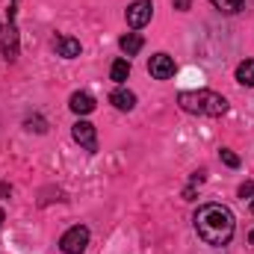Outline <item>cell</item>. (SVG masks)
Returning a JSON list of instances; mask_svg holds the SVG:
<instances>
[{
  "label": "cell",
  "instance_id": "obj_10",
  "mask_svg": "<svg viewBox=\"0 0 254 254\" xmlns=\"http://www.w3.org/2000/svg\"><path fill=\"white\" fill-rule=\"evenodd\" d=\"M110 104H113L116 110H122V113H130V110L136 107V95H133L130 89H116V92L110 95Z\"/></svg>",
  "mask_w": 254,
  "mask_h": 254
},
{
  "label": "cell",
  "instance_id": "obj_12",
  "mask_svg": "<svg viewBox=\"0 0 254 254\" xmlns=\"http://www.w3.org/2000/svg\"><path fill=\"white\" fill-rule=\"evenodd\" d=\"M237 83L254 89V60H246V63L237 65Z\"/></svg>",
  "mask_w": 254,
  "mask_h": 254
},
{
  "label": "cell",
  "instance_id": "obj_4",
  "mask_svg": "<svg viewBox=\"0 0 254 254\" xmlns=\"http://www.w3.org/2000/svg\"><path fill=\"white\" fill-rule=\"evenodd\" d=\"M18 51H21V36H18V27H15V21H6L3 27H0V54H3V60H18Z\"/></svg>",
  "mask_w": 254,
  "mask_h": 254
},
{
  "label": "cell",
  "instance_id": "obj_2",
  "mask_svg": "<svg viewBox=\"0 0 254 254\" xmlns=\"http://www.w3.org/2000/svg\"><path fill=\"white\" fill-rule=\"evenodd\" d=\"M178 104L184 113L192 116H207V119H219L228 113V101L210 89H195V92H181L178 95Z\"/></svg>",
  "mask_w": 254,
  "mask_h": 254
},
{
  "label": "cell",
  "instance_id": "obj_19",
  "mask_svg": "<svg viewBox=\"0 0 254 254\" xmlns=\"http://www.w3.org/2000/svg\"><path fill=\"white\" fill-rule=\"evenodd\" d=\"M198 184H204V172H195L192 175V187H198Z\"/></svg>",
  "mask_w": 254,
  "mask_h": 254
},
{
  "label": "cell",
  "instance_id": "obj_8",
  "mask_svg": "<svg viewBox=\"0 0 254 254\" xmlns=\"http://www.w3.org/2000/svg\"><path fill=\"white\" fill-rule=\"evenodd\" d=\"M54 51L63 60H74V57H80V42L74 36H57L54 39Z\"/></svg>",
  "mask_w": 254,
  "mask_h": 254
},
{
  "label": "cell",
  "instance_id": "obj_14",
  "mask_svg": "<svg viewBox=\"0 0 254 254\" xmlns=\"http://www.w3.org/2000/svg\"><path fill=\"white\" fill-rule=\"evenodd\" d=\"M110 77H113L116 83H125L127 77H130V63H127V60H116L113 68H110Z\"/></svg>",
  "mask_w": 254,
  "mask_h": 254
},
{
  "label": "cell",
  "instance_id": "obj_7",
  "mask_svg": "<svg viewBox=\"0 0 254 254\" xmlns=\"http://www.w3.org/2000/svg\"><path fill=\"white\" fill-rule=\"evenodd\" d=\"M148 71L154 80H169V77H175V60L169 54H154L148 63Z\"/></svg>",
  "mask_w": 254,
  "mask_h": 254
},
{
  "label": "cell",
  "instance_id": "obj_17",
  "mask_svg": "<svg viewBox=\"0 0 254 254\" xmlns=\"http://www.w3.org/2000/svg\"><path fill=\"white\" fill-rule=\"evenodd\" d=\"M237 195H240V198H243V201H246V198H249V201H252V198H254V184H252V181H246V184H243V187H240V192H237Z\"/></svg>",
  "mask_w": 254,
  "mask_h": 254
},
{
  "label": "cell",
  "instance_id": "obj_25",
  "mask_svg": "<svg viewBox=\"0 0 254 254\" xmlns=\"http://www.w3.org/2000/svg\"><path fill=\"white\" fill-rule=\"evenodd\" d=\"M12 3H15V0H12Z\"/></svg>",
  "mask_w": 254,
  "mask_h": 254
},
{
  "label": "cell",
  "instance_id": "obj_5",
  "mask_svg": "<svg viewBox=\"0 0 254 254\" xmlns=\"http://www.w3.org/2000/svg\"><path fill=\"white\" fill-rule=\"evenodd\" d=\"M151 15H154V3H151V0H133V3L127 6V24H130L133 30H142V27L151 21Z\"/></svg>",
  "mask_w": 254,
  "mask_h": 254
},
{
  "label": "cell",
  "instance_id": "obj_11",
  "mask_svg": "<svg viewBox=\"0 0 254 254\" xmlns=\"http://www.w3.org/2000/svg\"><path fill=\"white\" fill-rule=\"evenodd\" d=\"M142 45H145V42H142V36H139V33H127V36L119 39V48L125 51L127 57H136V54L142 51Z\"/></svg>",
  "mask_w": 254,
  "mask_h": 254
},
{
  "label": "cell",
  "instance_id": "obj_15",
  "mask_svg": "<svg viewBox=\"0 0 254 254\" xmlns=\"http://www.w3.org/2000/svg\"><path fill=\"white\" fill-rule=\"evenodd\" d=\"M219 157H222V163H225L228 169H240V157H237L234 151H228V148H222V151H219Z\"/></svg>",
  "mask_w": 254,
  "mask_h": 254
},
{
  "label": "cell",
  "instance_id": "obj_24",
  "mask_svg": "<svg viewBox=\"0 0 254 254\" xmlns=\"http://www.w3.org/2000/svg\"><path fill=\"white\" fill-rule=\"evenodd\" d=\"M252 213H254V198H252Z\"/></svg>",
  "mask_w": 254,
  "mask_h": 254
},
{
  "label": "cell",
  "instance_id": "obj_23",
  "mask_svg": "<svg viewBox=\"0 0 254 254\" xmlns=\"http://www.w3.org/2000/svg\"><path fill=\"white\" fill-rule=\"evenodd\" d=\"M3 219H6V216H3V210H0V228H3Z\"/></svg>",
  "mask_w": 254,
  "mask_h": 254
},
{
  "label": "cell",
  "instance_id": "obj_21",
  "mask_svg": "<svg viewBox=\"0 0 254 254\" xmlns=\"http://www.w3.org/2000/svg\"><path fill=\"white\" fill-rule=\"evenodd\" d=\"M9 192H12V187H9V184H0V195H9Z\"/></svg>",
  "mask_w": 254,
  "mask_h": 254
},
{
  "label": "cell",
  "instance_id": "obj_9",
  "mask_svg": "<svg viewBox=\"0 0 254 254\" xmlns=\"http://www.w3.org/2000/svg\"><path fill=\"white\" fill-rule=\"evenodd\" d=\"M68 107H71L77 116H89V113L95 110V98H92L89 92H74L71 101H68Z\"/></svg>",
  "mask_w": 254,
  "mask_h": 254
},
{
  "label": "cell",
  "instance_id": "obj_6",
  "mask_svg": "<svg viewBox=\"0 0 254 254\" xmlns=\"http://www.w3.org/2000/svg\"><path fill=\"white\" fill-rule=\"evenodd\" d=\"M71 136H74V142L77 145H83L89 154H95L98 151V136H95V125H89V122H77L74 125V130H71Z\"/></svg>",
  "mask_w": 254,
  "mask_h": 254
},
{
  "label": "cell",
  "instance_id": "obj_3",
  "mask_svg": "<svg viewBox=\"0 0 254 254\" xmlns=\"http://www.w3.org/2000/svg\"><path fill=\"white\" fill-rule=\"evenodd\" d=\"M86 246H89V228H86V225H74V228H68V231L63 234V240H60L63 254H83L86 252Z\"/></svg>",
  "mask_w": 254,
  "mask_h": 254
},
{
  "label": "cell",
  "instance_id": "obj_13",
  "mask_svg": "<svg viewBox=\"0 0 254 254\" xmlns=\"http://www.w3.org/2000/svg\"><path fill=\"white\" fill-rule=\"evenodd\" d=\"M210 3H213V9L222 12V15H237V12L246 6V0H210Z\"/></svg>",
  "mask_w": 254,
  "mask_h": 254
},
{
  "label": "cell",
  "instance_id": "obj_20",
  "mask_svg": "<svg viewBox=\"0 0 254 254\" xmlns=\"http://www.w3.org/2000/svg\"><path fill=\"white\" fill-rule=\"evenodd\" d=\"M184 198H187V201H192V198H195V187H187V192H184Z\"/></svg>",
  "mask_w": 254,
  "mask_h": 254
},
{
  "label": "cell",
  "instance_id": "obj_16",
  "mask_svg": "<svg viewBox=\"0 0 254 254\" xmlns=\"http://www.w3.org/2000/svg\"><path fill=\"white\" fill-rule=\"evenodd\" d=\"M27 130H36V133H45L48 130V125H45V119H27Z\"/></svg>",
  "mask_w": 254,
  "mask_h": 254
},
{
  "label": "cell",
  "instance_id": "obj_22",
  "mask_svg": "<svg viewBox=\"0 0 254 254\" xmlns=\"http://www.w3.org/2000/svg\"><path fill=\"white\" fill-rule=\"evenodd\" d=\"M249 243H252V246H254V231H252V234H249Z\"/></svg>",
  "mask_w": 254,
  "mask_h": 254
},
{
  "label": "cell",
  "instance_id": "obj_18",
  "mask_svg": "<svg viewBox=\"0 0 254 254\" xmlns=\"http://www.w3.org/2000/svg\"><path fill=\"white\" fill-rule=\"evenodd\" d=\"M172 6H175L178 12H187V9L192 6V0H172Z\"/></svg>",
  "mask_w": 254,
  "mask_h": 254
},
{
  "label": "cell",
  "instance_id": "obj_1",
  "mask_svg": "<svg viewBox=\"0 0 254 254\" xmlns=\"http://www.w3.org/2000/svg\"><path fill=\"white\" fill-rule=\"evenodd\" d=\"M195 231L198 237L207 243V246H228L231 237H234V228H237V219L234 213L225 207V204H201L195 210Z\"/></svg>",
  "mask_w": 254,
  "mask_h": 254
}]
</instances>
